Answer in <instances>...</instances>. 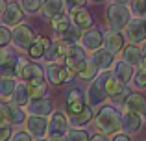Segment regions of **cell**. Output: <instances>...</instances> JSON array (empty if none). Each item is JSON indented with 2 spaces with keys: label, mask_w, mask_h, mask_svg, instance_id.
<instances>
[{
  "label": "cell",
  "mask_w": 146,
  "mask_h": 141,
  "mask_svg": "<svg viewBox=\"0 0 146 141\" xmlns=\"http://www.w3.org/2000/svg\"><path fill=\"white\" fill-rule=\"evenodd\" d=\"M133 82H135L137 87H146V67H141L139 71H135Z\"/></svg>",
  "instance_id": "37"
},
{
  "label": "cell",
  "mask_w": 146,
  "mask_h": 141,
  "mask_svg": "<svg viewBox=\"0 0 146 141\" xmlns=\"http://www.w3.org/2000/svg\"><path fill=\"white\" fill-rule=\"evenodd\" d=\"M141 126H143V119L139 113L126 112L124 115H120V130H124L126 134H137Z\"/></svg>",
  "instance_id": "17"
},
{
  "label": "cell",
  "mask_w": 146,
  "mask_h": 141,
  "mask_svg": "<svg viewBox=\"0 0 146 141\" xmlns=\"http://www.w3.org/2000/svg\"><path fill=\"white\" fill-rule=\"evenodd\" d=\"M85 2L87 0H63V6L72 11V9H78V7H83Z\"/></svg>",
  "instance_id": "42"
},
{
  "label": "cell",
  "mask_w": 146,
  "mask_h": 141,
  "mask_svg": "<svg viewBox=\"0 0 146 141\" xmlns=\"http://www.w3.org/2000/svg\"><path fill=\"white\" fill-rule=\"evenodd\" d=\"M6 6H7V4H6V0H0V15H2V11L6 9Z\"/></svg>",
  "instance_id": "50"
},
{
  "label": "cell",
  "mask_w": 146,
  "mask_h": 141,
  "mask_svg": "<svg viewBox=\"0 0 146 141\" xmlns=\"http://www.w3.org/2000/svg\"><path fill=\"white\" fill-rule=\"evenodd\" d=\"M26 87H28V93H30V98L35 100V98H43L48 91V86L44 82V78H39V80H32V82H26Z\"/></svg>",
  "instance_id": "27"
},
{
  "label": "cell",
  "mask_w": 146,
  "mask_h": 141,
  "mask_svg": "<svg viewBox=\"0 0 146 141\" xmlns=\"http://www.w3.org/2000/svg\"><path fill=\"white\" fill-rule=\"evenodd\" d=\"M22 17H24V13H22V9L19 7V4H7L6 9L2 11V24L9 26V28H13V26H19L22 22Z\"/></svg>",
  "instance_id": "13"
},
{
  "label": "cell",
  "mask_w": 146,
  "mask_h": 141,
  "mask_svg": "<svg viewBox=\"0 0 146 141\" xmlns=\"http://www.w3.org/2000/svg\"><path fill=\"white\" fill-rule=\"evenodd\" d=\"M122 61L128 63V65H131V67L141 65V61H143L141 48L137 47V45H129V47H126L124 52H122Z\"/></svg>",
  "instance_id": "26"
},
{
  "label": "cell",
  "mask_w": 146,
  "mask_h": 141,
  "mask_svg": "<svg viewBox=\"0 0 146 141\" xmlns=\"http://www.w3.org/2000/svg\"><path fill=\"white\" fill-rule=\"evenodd\" d=\"M50 21H52V28L56 30V33H57V35L65 33L67 30H70V26H72L70 17H68L67 13H61V15H57V17L50 19Z\"/></svg>",
  "instance_id": "29"
},
{
  "label": "cell",
  "mask_w": 146,
  "mask_h": 141,
  "mask_svg": "<svg viewBox=\"0 0 146 141\" xmlns=\"http://www.w3.org/2000/svg\"><path fill=\"white\" fill-rule=\"evenodd\" d=\"M65 63H67V69L78 72L83 65L87 63V54L80 45H74V47H68L67 52H65Z\"/></svg>",
  "instance_id": "5"
},
{
  "label": "cell",
  "mask_w": 146,
  "mask_h": 141,
  "mask_svg": "<svg viewBox=\"0 0 146 141\" xmlns=\"http://www.w3.org/2000/svg\"><path fill=\"white\" fill-rule=\"evenodd\" d=\"M13 59H17V58H15V54L9 48H0V65H4L7 61H13Z\"/></svg>",
  "instance_id": "40"
},
{
  "label": "cell",
  "mask_w": 146,
  "mask_h": 141,
  "mask_svg": "<svg viewBox=\"0 0 146 141\" xmlns=\"http://www.w3.org/2000/svg\"><path fill=\"white\" fill-rule=\"evenodd\" d=\"M33 39H35V32L32 30V26L22 24V22L19 26H15V30L11 32V41L21 50H28L30 45L33 43Z\"/></svg>",
  "instance_id": "3"
},
{
  "label": "cell",
  "mask_w": 146,
  "mask_h": 141,
  "mask_svg": "<svg viewBox=\"0 0 146 141\" xmlns=\"http://www.w3.org/2000/svg\"><path fill=\"white\" fill-rule=\"evenodd\" d=\"M146 106V98L141 93H129L124 100V110L129 113H143Z\"/></svg>",
  "instance_id": "22"
},
{
  "label": "cell",
  "mask_w": 146,
  "mask_h": 141,
  "mask_svg": "<svg viewBox=\"0 0 146 141\" xmlns=\"http://www.w3.org/2000/svg\"><path fill=\"white\" fill-rule=\"evenodd\" d=\"M93 119H94V113H93V108H89V106H85V108H83L80 113H76V115H68V123H70L74 128L83 126V124H89Z\"/></svg>",
  "instance_id": "28"
},
{
  "label": "cell",
  "mask_w": 146,
  "mask_h": 141,
  "mask_svg": "<svg viewBox=\"0 0 146 141\" xmlns=\"http://www.w3.org/2000/svg\"><path fill=\"white\" fill-rule=\"evenodd\" d=\"M28 112L32 115H37V117H46L54 112V106H52V100L46 97L43 98H35V100H30L28 102Z\"/></svg>",
  "instance_id": "16"
},
{
  "label": "cell",
  "mask_w": 146,
  "mask_h": 141,
  "mask_svg": "<svg viewBox=\"0 0 146 141\" xmlns=\"http://www.w3.org/2000/svg\"><path fill=\"white\" fill-rule=\"evenodd\" d=\"M126 32V39L131 41V45H137V43H143L146 39V19H131L128 22V26L124 28Z\"/></svg>",
  "instance_id": "4"
},
{
  "label": "cell",
  "mask_w": 146,
  "mask_h": 141,
  "mask_svg": "<svg viewBox=\"0 0 146 141\" xmlns=\"http://www.w3.org/2000/svg\"><path fill=\"white\" fill-rule=\"evenodd\" d=\"M141 54H143V61H141V65H143V67H146V41H144L143 48H141Z\"/></svg>",
  "instance_id": "48"
},
{
  "label": "cell",
  "mask_w": 146,
  "mask_h": 141,
  "mask_svg": "<svg viewBox=\"0 0 146 141\" xmlns=\"http://www.w3.org/2000/svg\"><path fill=\"white\" fill-rule=\"evenodd\" d=\"M65 98H67V110H68V115H76L80 113L83 108L87 106L85 102V95H83L82 89L74 87V89H68L65 93Z\"/></svg>",
  "instance_id": "7"
},
{
  "label": "cell",
  "mask_w": 146,
  "mask_h": 141,
  "mask_svg": "<svg viewBox=\"0 0 146 141\" xmlns=\"http://www.w3.org/2000/svg\"><path fill=\"white\" fill-rule=\"evenodd\" d=\"M111 74H113L122 86H126V84L131 82L133 74H135V67H131V65H128V63H124L122 59H118V61L113 63V72H111Z\"/></svg>",
  "instance_id": "14"
},
{
  "label": "cell",
  "mask_w": 146,
  "mask_h": 141,
  "mask_svg": "<svg viewBox=\"0 0 146 141\" xmlns=\"http://www.w3.org/2000/svg\"><path fill=\"white\" fill-rule=\"evenodd\" d=\"M57 41H59L61 45H65V47H74V45H78L80 41V30L74 28V26H70V30H67L65 33H61L59 37H57Z\"/></svg>",
  "instance_id": "30"
},
{
  "label": "cell",
  "mask_w": 146,
  "mask_h": 141,
  "mask_svg": "<svg viewBox=\"0 0 146 141\" xmlns=\"http://www.w3.org/2000/svg\"><path fill=\"white\" fill-rule=\"evenodd\" d=\"M48 45H50V39H48V37H44V35L35 37V39H33V43L30 45V48H28V56H30L32 59H41V58H44Z\"/></svg>",
  "instance_id": "19"
},
{
  "label": "cell",
  "mask_w": 146,
  "mask_h": 141,
  "mask_svg": "<svg viewBox=\"0 0 146 141\" xmlns=\"http://www.w3.org/2000/svg\"><path fill=\"white\" fill-rule=\"evenodd\" d=\"M44 72H43V67L37 65V63H30L26 61L24 67L19 71V76L22 78V82H32V80H39V78H44Z\"/></svg>",
  "instance_id": "21"
},
{
  "label": "cell",
  "mask_w": 146,
  "mask_h": 141,
  "mask_svg": "<svg viewBox=\"0 0 146 141\" xmlns=\"http://www.w3.org/2000/svg\"><path fill=\"white\" fill-rule=\"evenodd\" d=\"M11 43V30L6 26H0V48H6Z\"/></svg>",
  "instance_id": "38"
},
{
  "label": "cell",
  "mask_w": 146,
  "mask_h": 141,
  "mask_svg": "<svg viewBox=\"0 0 146 141\" xmlns=\"http://www.w3.org/2000/svg\"><path fill=\"white\" fill-rule=\"evenodd\" d=\"M4 124H9L7 121V104H0V126Z\"/></svg>",
  "instance_id": "44"
},
{
  "label": "cell",
  "mask_w": 146,
  "mask_h": 141,
  "mask_svg": "<svg viewBox=\"0 0 146 141\" xmlns=\"http://www.w3.org/2000/svg\"><path fill=\"white\" fill-rule=\"evenodd\" d=\"M96 74H98V72H96V69H94V67L91 65L89 61H87L85 65L82 67V69H80L78 72H76V76H78L80 80H94V78H96Z\"/></svg>",
  "instance_id": "34"
},
{
  "label": "cell",
  "mask_w": 146,
  "mask_h": 141,
  "mask_svg": "<svg viewBox=\"0 0 146 141\" xmlns=\"http://www.w3.org/2000/svg\"><path fill=\"white\" fill-rule=\"evenodd\" d=\"M87 61H89L98 72V71H106L107 67L113 65L115 63V56L111 54V52H107L106 48H98L96 52H93V56H91Z\"/></svg>",
  "instance_id": "12"
},
{
  "label": "cell",
  "mask_w": 146,
  "mask_h": 141,
  "mask_svg": "<svg viewBox=\"0 0 146 141\" xmlns=\"http://www.w3.org/2000/svg\"><path fill=\"white\" fill-rule=\"evenodd\" d=\"M102 86H104L106 95H107V97H111V98L117 97V95L126 87V86H122V84L118 82L113 74H109V72H102Z\"/></svg>",
  "instance_id": "20"
},
{
  "label": "cell",
  "mask_w": 146,
  "mask_h": 141,
  "mask_svg": "<svg viewBox=\"0 0 146 141\" xmlns=\"http://www.w3.org/2000/svg\"><path fill=\"white\" fill-rule=\"evenodd\" d=\"M143 117L146 119V106H144V110H143Z\"/></svg>",
  "instance_id": "52"
},
{
  "label": "cell",
  "mask_w": 146,
  "mask_h": 141,
  "mask_svg": "<svg viewBox=\"0 0 146 141\" xmlns=\"http://www.w3.org/2000/svg\"><path fill=\"white\" fill-rule=\"evenodd\" d=\"M94 123L104 136L115 134L117 130H120V113L113 106H102L94 115Z\"/></svg>",
  "instance_id": "1"
},
{
  "label": "cell",
  "mask_w": 146,
  "mask_h": 141,
  "mask_svg": "<svg viewBox=\"0 0 146 141\" xmlns=\"http://www.w3.org/2000/svg\"><path fill=\"white\" fill-rule=\"evenodd\" d=\"M104 48H106L107 52H111V54H118V52L124 48V35H122L120 32H113V30H109V32L104 35Z\"/></svg>",
  "instance_id": "15"
},
{
  "label": "cell",
  "mask_w": 146,
  "mask_h": 141,
  "mask_svg": "<svg viewBox=\"0 0 146 141\" xmlns=\"http://www.w3.org/2000/svg\"><path fill=\"white\" fill-rule=\"evenodd\" d=\"M94 2H100V0H94Z\"/></svg>",
  "instance_id": "54"
},
{
  "label": "cell",
  "mask_w": 146,
  "mask_h": 141,
  "mask_svg": "<svg viewBox=\"0 0 146 141\" xmlns=\"http://www.w3.org/2000/svg\"><path fill=\"white\" fill-rule=\"evenodd\" d=\"M65 138H67V141H89V134L80 128H72L65 134Z\"/></svg>",
  "instance_id": "36"
},
{
  "label": "cell",
  "mask_w": 146,
  "mask_h": 141,
  "mask_svg": "<svg viewBox=\"0 0 146 141\" xmlns=\"http://www.w3.org/2000/svg\"><path fill=\"white\" fill-rule=\"evenodd\" d=\"M70 22L74 24V28H78L80 32H85V30H91L93 26V15L85 9V7H78V9H72L70 11Z\"/></svg>",
  "instance_id": "11"
},
{
  "label": "cell",
  "mask_w": 146,
  "mask_h": 141,
  "mask_svg": "<svg viewBox=\"0 0 146 141\" xmlns=\"http://www.w3.org/2000/svg\"><path fill=\"white\" fill-rule=\"evenodd\" d=\"M113 141H131V139H129L126 134H117V136L113 138Z\"/></svg>",
  "instance_id": "47"
},
{
  "label": "cell",
  "mask_w": 146,
  "mask_h": 141,
  "mask_svg": "<svg viewBox=\"0 0 146 141\" xmlns=\"http://www.w3.org/2000/svg\"><path fill=\"white\" fill-rule=\"evenodd\" d=\"M35 141H48V139H44V138H43V139H35Z\"/></svg>",
  "instance_id": "53"
},
{
  "label": "cell",
  "mask_w": 146,
  "mask_h": 141,
  "mask_svg": "<svg viewBox=\"0 0 146 141\" xmlns=\"http://www.w3.org/2000/svg\"><path fill=\"white\" fill-rule=\"evenodd\" d=\"M133 11L139 15V19L146 17V0H133Z\"/></svg>",
  "instance_id": "39"
},
{
  "label": "cell",
  "mask_w": 146,
  "mask_h": 141,
  "mask_svg": "<svg viewBox=\"0 0 146 141\" xmlns=\"http://www.w3.org/2000/svg\"><path fill=\"white\" fill-rule=\"evenodd\" d=\"M9 141H33V138L28 134V132L19 130V132H15V134L11 136V139H9Z\"/></svg>",
  "instance_id": "41"
},
{
  "label": "cell",
  "mask_w": 146,
  "mask_h": 141,
  "mask_svg": "<svg viewBox=\"0 0 146 141\" xmlns=\"http://www.w3.org/2000/svg\"><path fill=\"white\" fill-rule=\"evenodd\" d=\"M131 21V9L126 4H111L107 7V22L113 32H120Z\"/></svg>",
  "instance_id": "2"
},
{
  "label": "cell",
  "mask_w": 146,
  "mask_h": 141,
  "mask_svg": "<svg viewBox=\"0 0 146 141\" xmlns=\"http://www.w3.org/2000/svg\"><path fill=\"white\" fill-rule=\"evenodd\" d=\"M48 141H67V138L65 136H50Z\"/></svg>",
  "instance_id": "49"
},
{
  "label": "cell",
  "mask_w": 146,
  "mask_h": 141,
  "mask_svg": "<svg viewBox=\"0 0 146 141\" xmlns=\"http://www.w3.org/2000/svg\"><path fill=\"white\" fill-rule=\"evenodd\" d=\"M30 100H32V98H30V93H28V87H26V84H24V82L17 84L13 95L9 97L11 106H19V108H22V106H28Z\"/></svg>",
  "instance_id": "23"
},
{
  "label": "cell",
  "mask_w": 146,
  "mask_h": 141,
  "mask_svg": "<svg viewBox=\"0 0 146 141\" xmlns=\"http://www.w3.org/2000/svg\"><path fill=\"white\" fill-rule=\"evenodd\" d=\"M89 141H109V139L104 134H96V136H93V138H89Z\"/></svg>",
  "instance_id": "46"
},
{
  "label": "cell",
  "mask_w": 146,
  "mask_h": 141,
  "mask_svg": "<svg viewBox=\"0 0 146 141\" xmlns=\"http://www.w3.org/2000/svg\"><path fill=\"white\" fill-rule=\"evenodd\" d=\"M26 130L32 138L35 139H43L46 136V128H48V119L46 117H37V115H30L24 121Z\"/></svg>",
  "instance_id": "9"
},
{
  "label": "cell",
  "mask_w": 146,
  "mask_h": 141,
  "mask_svg": "<svg viewBox=\"0 0 146 141\" xmlns=\"http://www.w3.org/2000/svg\"><path fill=\"white\" fill-rule=\"evenodd\" d=\"M80 43H82V48H83V50H93V52H96L98 48H102L104 35H102V32H100V30L91 28V30H85V32L80 35Z\"/></svg>",
  "instance_id": "10"
},
{
  "label": "cell",
  "mask_w": 146,
  "mask_h": 141,
  "mask_svg": "<svg viewBox=\"0 0 146 141\" xmlns=\"http://www.w3.org/2000/svg\"><path fill=\"white\" fill-rule=\"evenodd\" d=\"M65 52H67V48H65V45H61L59 41H50L48 48H46V54H44V59H46L48 63H59V59L63 58L65 59Z\"/></svg>",
  "instance_id": "24"
},
{
  "label": "cell",
  "mask_w": 146,
  "mask_h": 141,
  "mask_svg": "<svg viewBox=\"0 0 146 141\" xmlns=\"http://www.w3.org/2000/svg\"><path fill=\"white\" fill-rule=\"evenodd\" d=\"M104 100H107V95L104 91V86H102V74L96 76L93 80V84L89 86L87 89V97H85V102H89V108H94V106H100Z\"/></svg>",
  "instance_id": "6"
},
{
  "label": "cell",
  "mask_w": 146,
  "mask_h": 141,
  "mask_svg": "<svg viewBox=\"0 0 146 141\" xmlns=\"http://www.w3.org/2000/svg\"><path fill=\"white\" fill-rule=\"evenodd\" d=\"M41 4H43V0H21L19 7L22 9V13H35L41 9Z\"/></svg>",
  "instance_id": "33"
},
{
  "label": "cell",
  "mask_w": 146,
  "mask_h": 141,
  "mask_svg": "<svg viewBox=\"0 0 146 141\" xmlns=\"http://www.w3.org/2000/svg\"><path fill=\"white\" fill-rule=\"evenodd\" d=\"M11 139V124L0 126V141H9Z\"/></svg>",
  "instance_id": "43"
},
{
  "label": "cell",
  "mask_w": 146,
  "mask_h": 141,
  "mask_svg": "<svg viewBox=\"0 0 146 141\" xmlns=\"http://www.w3.org/2000/svg\"><path fill=\"white\" fill-rule=\"evenodd\" d=\"M46 132L50 136H65L68 132V117L63 112H52Z\"/></svg>",
  "instance_id": "8"
},
{
  "label": "cell",
  "mask_w": 146,
  "mask_h": 141,
  "mask_svg": "<svg viewBox=\"0 0 146 141\" xmlns=\"http://www.w3.org/2000/svg\"><path fill=\"white\" fill-rule=\"evenodd\" d=\"M41 7H43V15L48 17V19H54V17H57V15L65 13L63 0H43Z\"/></svg>",
  "instance_id": "25"
},
{
  "label": "cell",
  "mask_w": 146,
  "mask_h": 141,
  "mask_svg": "<svg viewBox=\"0 0 146 141\" xmlns=\"http://www.w3.org/2000/svg\"><path fill=\"white\" fill-rule=\"evenodd\" d=\"M7 121H9V124H22V123L26 121L24 110L19 108V106L7 104Z\"/></svg>",
  "instance_id": "31"
},
{
  "label": "cell",
  "mask_w": 146,
  "mask_h": 141,
  "mask_svg": "<svg viewBox=\"0 0 146 141\" xmlns=\"http://www.w3.org/2000/svg\"><path fill=\"white\" fill-rule=\"evenodd\" d=\"M44 72H46V78L52 86H59V84L67 82V67L61 63H48Z\"/></svg>",
  "instance_id": "18"
},
{
  "label": "cell",
  "mask_w": 146,
  "mask_h": 141,
  "mask_svg": "<svg viewBox=\"0 0 146 141\" xmlns=\"http://www.w3.org/2000/svg\"><path fill=\"white\" fill-rule=\"evenodd\" d=\"M128 95H129V89H128V87H124V89H122L117 97H113V102H117V104H124V100H126V97H128Z\"/></svg>",
  "instance_id": "45"
},
{
  "label": "cell",
  "mask_w": 146,
  "mask_h": 141,
  "mask_svg": "<svg viewBox=\"0 0 146 141\" xmlns=\"http://www.w3.org/2000/svg\"><path fill=\"white\" fill-rule=\"evenodd\" d=\"M128 0H115V4H126Z\"/></svg>",
  "instance_id": "51"
},
{
  "label": "cell",
  "mask_w": 146,
  "mask_h": 141,
  "mask_svg": "<svg viewBox=\"0 0 146 141\" xmlns=\"http://www.w3.org/2000/svg\"><path fill=\"white\" fill-rule=\"evenodd\" d=\"M15 87H17V82L13 78H0V98H9Z\"/></svg>",
  "instance_id": "32"
},
{
  "label": "cell",
  "mask_w": 146,
  "mask_h": 141,
  "mask_svg": "<svg viewBox=\"0 0 146 141\" xmlns=\"http://www.w3.org/2000/svg\"><path fill=\"white\" fill-rule=\"evenodd\" d=\"M17 74V59L0 65V78H13Z\"/></svg>",
  "instance_id": "35"
}]
</instances>
